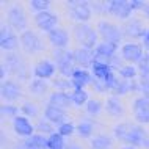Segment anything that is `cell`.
Wrapping results in <instances>:
<instances>
[{
    "mask_svg": "<svg viewBox=\"0 0 149 149\" xmlns=\"http://www.w3.org/2000/svg\"><path fill=\"white\" fill-rule=\"evenodd\" d=\"M115 135L119 140H124L135 146H143L144 140L148 138V134L140 126H130V124H119L115 129Z\"/></svg>",
    "mask_w": 149,
    "mask_h": 149,
    "instance_id": "6da1fadb",
    "label": "cell"
},
{
    "mask_svg": "<svg viewBox=\"0 0 149 149\" xmlns=\"http://www.w3.org/2000/svg\"><path fill=\"white\" fill-rule=\"evenodd\" d=\"M74 35H75V39H77L85 49H93V47L96 49L97 35H96V31L93 30L88 24H79V25H75Z\"/></svg>",
    "mask_w": 149,
    "mask_h": 149,
    "instance_id": "7a4b0ae2",
    "label": "cell"
},
{
    "mask_svg": "<svg viewBox=\"0 0 149 149\" xmlns=\"http://www.w3.org/2000/svg\"><path fill=\"white\" fill-rule=\"evenodd\" d=\"M69 5L72 6L69 14L74 21L86 22L91 17V8L86 2H69Z\"/></svg>",
    "mask_w": 149,
    "mask_h": 149,
    "instance_id": "3957f363",
    "label": "cell"
},
{
    "mask_svg": "<svg viewBox=\"0 0 149 149\" xmlns=\"http://www.w3.org/2000/svg\"><path fill=\"white\" fill-rule=\"evenodd\" d=\"M97 31L102 35V38L105 39V42L110 44H118L121 39V30L118 27H115L113 24H108V22H100L97 27Z\"/></svg>",
    "mask_w": 149,
    "mask_h": 149,
    "instance_id": "277c9868",
    "label": "cell"
},
{
    "mask_svg": "<svg viewBox=\"0 0 149 149\" xmlns=\"http://www.w3.org/2000/svg\"><path fill=\"white\" fill-rule=\"evenodd\" d=\"M104 6L107 8V13L115 14L119 19H127L134 11L130 2H110V3H105Z\"/></svg>",
    "mask_w": 149,
    "mask_h": 149,
    "instance_id": "5b68a950",
    "label": "cell"
},
{
    "mask_svg": "<svg viewBox=\"0 0 149 149\" xmlns=\"http://www.w3.org/2000/svg\"><path fill=\"white\" fill-rule=\"evenodd\" d=\"M21 42H22L24 49L29 52V54H35V52L44 49L42 41L33 33V31H24L22 38H21Z\"/></svg>",
    "mask_w": 149,
    "mask_h": 149,
    "instance_id": "8992f818",
    "label": "cell"
},
{
    "mask_svg": "<svg viewBox=\"0 0 149 149\" xmlns=\"http://www.w3.org/2000/svg\"><path fill=\"white\" fill-rule=\"evenodd\" d=\"M0 44H2V49L6 52H11L14 49H17L19 46V39L13 31L10 30V27H3L2 29V36H0Z\"/></svg>",
    "mask_w": 149,
    "mask_h": 149,
    "instance_id": "52a82bcc",
    "label": "cell"
},
{
    "mask_svg": "<svg viewBox=\"0 0 149 149\" xmlns=\"http://www.w3.org/2000/svg\"><path fill=\"white\" fill-rule=\"evenodd\" d=\"M57 17H55L52 13L46 11V13H41V14H36V25L39 27L41 30L44 31H54L55 27H57Z\"/></svg>",
    "mask_w": 149,
    "mask_h": 149,
    "instance_id": "ba28073f",
    "label": "cell"
},
{
    "mask_svg": "<svg viewBox=\"0 0 149 149\" xmlns=\"http://www.w3.org/2000/svg\"><path fill=\"white\" fill-rule=\"evenodd\" d=\"M8 22L10 25H13L16 30H24L27 25V19L24 16L22 10L19 6H13L10 11H8Z\"/></svg>",
    "mask_w": 149,
    "mask_h": 149,
    "instance_id": "9c48e42d",
    "label": "cell"
},
{
    "mask_svg": "<svg viewBox=\"0 0 149 149\" xmlns=\"http://www.w3.org/2000/svg\"><path fill=\"white\" fill-rule=\"evenodd\" d=\"M72 55H74V61L79 63L80 66H90V64H94V61H96L94 52L91 49H85V47L74 50Z\"/></svg>",
    "mask_w": 149,
    "mask_h": 149,
    "instance_id": "30bf717a",
    "label": "cell"
},
{
    "mask_svg": "<svg viewBox=\"0 0 149 149\" xmlns=\"http://www.w3.org/2000/svg\"><path fill=\"white\" fill-rule=\"evenodd\" d=\"M49 41L54 44L57 49H64L69 42V35H68L66 30H61V29H55L54 31L49 33Z\"/></svg>",
    "mask_w": 149,
    "mask_h": 149,
    "instance_id": "8fae6325",
    "label": "cell"
},
{
    "mask_svg": "<svg viewBox=\"0 0 149 149\" xmlns=\"http://www.w3.org/2000/svg\"><path fill=\"white\" fill-rule=\"evenodd\" d=\"M71 82L74 85V90H83V86L91 82V75L83 69H75L71 77Z\"/></svg>",
    "mask_w": 149,
    "mask_h": 149,
    "instance_id": "7c38bea8",
    "label": "cell"
},
{
    "mask_svg": "<svg viewBox=\"0 0 149 149\" xmlns=\"http://www.w3.org/2000/svg\"><path fill=\"white\" fill-rule=\"evenodd\" d=\"M55 71V66L52 64L50 61H47V60H42V61H39L38 64H36L35 68V75L39 79H49L52 77V74H54Z\"/></svg>",
    "mask_w": 149,
    "mask_h": 149,
    "instance_id": "4fadbf2b",
    "label": "cell"
},
{
    "mask_svg": "<svg viewBox=\"0 0 149 149\" xmlns=\"http://www.w3.org/2000/svg\"><path fill=\"white\" fill-rule=\"evenodd\" d=\"M21 96V88H19L17 83L13 82H6L3 83L2 86V97L5 100H14Z\"/></svg>",
    "mask_w": 149,
    "mask_h": 149,
    "instance_id": "5bb4252c",
    "label": "cell"
},
{
    "mask_svg": "<svg viewBox=\"0 0 149 149\" xmlns=\"http://www.w3.org/2000/svg\"><path fill=\"white\" fill-rule=\"evenodd\" d=\"M71 104H72V96L71 94H66V93H63V91L50 94V105H55L58 108H64V107H69Z\"/></svg>",
    "mask_w": 149,
    "mask_h": 149,
    "instance_id": "9a60e30c",
    "label": "cell"
},
{
    "mask_svg": "<svg viewBox=\"0 0 149 149\" xmlns=\"http://www.w3.org/2000/svg\"><path fill=\"white\" fill-rule=\"evenodd\" d=\"M143 57L141 49L135 44H127V46L123 47V58L127 60V61H140Z\"/></svg>",
    "mask_w": 149,
    "mask_h": 149,
    "instance_id": "2e32d148",
    "label": "cell"
},
{
    "mask_svg": "<svg viewBox=\"0 0 149 149\" xmlns=\"http://www.w3.org/2000/svg\"><path fill=\"white\" fill-rule=\"evenodd\" d=\"M46 118L47 121L50 123H55V124H63V119H64V111L63 108H58L55 105H49L46 108Z\"/></svg>",
    "mask_w": 149,
    "mask_h": 149,
    "instance_id": "e0dca14e",
    "label": "cell"
},
{
    "mask_svg": "<svg viewBox=\"0 0 149 149\" xmlns=\"http://www.w3.org/2000/svg\"><path fill=\"white\" fill-rule=\"evenodd\" d=\"M14 130L17 132L19 135H22V136H31L33 127H31V124L25 118L19 116V118L14 119Z\"/></svg>",
    "mask_w": 149,
    "mask_h": 149,
    "instance_id": "ac0fdd59",
    "label": "cell"
},
{
    "mask_svg": "<svg viewBox=\"0 0 149 149\" xmlns=\"http://www.w3.org/2000/svg\"><path fill=\"white\" fill-rule=\"evenodd\" d=\"M5 66H8V71L14 72V74H21V71L24 69V64L21 61V58L16 57V55H10V57L5 60Z\"/></svg>",
    "mask_w": 149,
    "mask_h": 149,
    "instance_id": "d6986e66",
    "label": "cell"
},
{
    "mask_svg": "<svg viewBox=\"0 0 149 149\" xmlns=\"http://www.w3.org/2000/svg\"><path fill=\"white\" fill-rule=\"evenodd\" d=\"M107 110H108V113H110V115L119 116V115H123L124 108H123V105H121V102H119L118 99L111 97V99L107 100Z\"/></svg>",
    "mask_w": 149,
    "mask_h": 149,
    "instance_id": "ffe728a7",
    "label": "cell"
},
{
    "mask_svg": "<svg viewBox=\"0 0 149 149\" xmlns=\"http://www.w3.org/2000/svg\"><path fill=\"white\" fill-rule=\"evenodd\" d=\"M91 146L93 149H108L111 146V140L107 135H99L91 141Z\"/></svg>",
    "mask_w": 149,
    "mask_h": 149,
    "instance_id": "44dd1931",
    "label": "cell"
},
{
    "mask_svg": "<svg viewBox=\"0 0 149 149\" xmlns=\"http://www.w3.org/2000/svg\"><path fill=\"white\" fill-rule=\"evenodd\" d=\"M47 148H49V149H64L63 135L52 134L49 138H47Z\"/></svg>",
    "mask_w": 149,
    "mask_h": 149,
    "instance_id": "7402d4cb",
    "label": "cell"
},
{
    "mask_svg": "<svg viewBox=\"0 0 149 149\" xmlns=\"http://www.w3.org/2000/svg\"><path fill=\"white\" fill-rule=\"evenodd\" d=\"M126 31H127L129 36H143V35H146V33H144V30H143V27L140 25V22H130V24H127Z\"/></svg>",
    "mask_w": 149,
    "mask_h": 149,
    "instance_id": "603a6c76",
    "label": "cell"
},
{
    "mask_svg": "<svg viewBox=\"0 0 149 149\" xmlns=\"http://www.w3.org/2000/svg\"><path fill=\"white\" fill-rule=\"evenodd\" d=\"M27 143L31 144V146H36L39 149H46L47 148V138H44L41 135H31L29 140H27Z\"/></svg>",
    "mask_w": 149,
    "mask_h": 149,
    "instance_id": "cb8c5ba5",
    "label": "cell"
},
{
    "mask_svg": "<svg viewBox=\"0 0 149 149\" xmlns=\"http://www.w3.org/2000/svg\"><path fill=\"white\" fill-rule=\"evenodd\" d=\"M72 102L77 104V105H82V104L88 102V94L85 90H74V93H72Z\"/></svg>",
    "mask_w": 149,
    "mask_h": 149,
    "instance_id": "d4e9b609",
    "label": "cell"
},
{
    "mask_svg": "<svg viewBox=\"0 0 149 149\" xmlns=\"http://www.w3.org/2000/svg\"><path fill=\"white\" fill-rule=\"evenodd\" d=\"M46 90H47V85L44 80H35L30 85V91L33 94H42V93H46Z\"/></svg>",
    "mask_w": 149,
    "mask_h": 149,
    "instance_id": "484cf974",
    "label": "cell"
},
{
    "mask_svg": "<svg viewBox=\"0 0 149 149\" xmlns=\"http://www.w3.org/2000/svg\"><path fill=\"white\" fill-rule=\"evenodd\" d=\"M138 68H140L143 79H148L149 77V55H143L141 60L138 61Z\"/></svg>",
    "mask_w": 149,
    "mask_h": 149,
    "instance_id": "4316f807",
    "label": "cell"
},
{
    "mask_svg": "<svg viewBox=\"0 0 149 149\" xmlns=\"http://www.w3.org/2000/svg\"><path fill=\"white\" fill-rule=\"evenodd\" d=\"M77 132L80 134V136H90L91 135V132H93V123L91 121H83L82 124L77 127Z\"/></svg>",
    "mask_w": 149,
    "mask_h": 149,
    "instance_id": "83f0119b",
    "label": "cell"
},
{
    "mask_svg": "<svg viewBox=\"0 0 149 149\" xmlns=\"http://www.w3.org/2000/svg\"><path fill=\"white\" fill-rule=\"evenodd\" d=\"M100 110H102V104L99 102V100H88L86 102V111L90 115H99Z\"/></svg>",
    "mask_w": 149,
    "mask_h": 149,
    "instance_id": "f1b7e54d",
    "label": "cell"
},
{
    "mask_svg": "<svg viewBox=\"0 0 149 149\" xmlns=\"http://www.w3.org/2000/svg\"><path fill=\"white\" fill-rule=\"evenodd\" d=\"M30 6L33 8V13L36 11L38 14L46 13L47 8H49V2H41V0H35V2H30Z\"/></svg>",
    "mask_w": 149,
    "mask_h": 149,
    "instance_id": "f546056e",
    "label": "cell"
},
{
    "mask_svg": "<svg viewBox=\"0 0 149 149\" xmlns=\"http://www.w3.org/2000/svg\"><path fill=\"white\" fill-rule=\"evenodd\" d=\"M119 75L123 79H132L136 75V69L134 66H124V68H119Z\"/></svg>",
    "mask_w": 149,
    "mask_h": 149,
    "instance_id": "4dcf8cb0",
    "label": "cell"
},
{
    "mask_svg": "<svg viewBox=\"0 0 149 149\" xmlns=\"http://www.w3.org/2000/svg\"><path fill=\"white\" fill-rule=\"evenodd\" d=\"M72 132H74V126H72L71 123H63V124H60V127H58V134H60V135L68 136V135H71Z\"/></svg>",
    "mask_w": 149,
    "mask_h": 149,
    "instance_id": "1f68e13d",
    "label": "cell"
},
{
    "mask_svg": "<svg viewBox=\"0 0 149 149\" xmlns=\"http://www.w3.org/2000/svg\"><path fill=\"white\" fill-rule=\"evenodd\" d=\"M55 88H58V90H68V88H74L71 80H66V79H60V80H55L54 83Z\"/></svg>",
    "mask_w": 149,
    "mask_h": 149,
    "instance_id": "d6a6232c",
    "label": "cell"
},
{
    "mask_svg": "<svg viewBox=\"0 0 149 149\" xmlns=\"http://www.w3.org/2000/svg\"><path fill=\"white\" fill-rule=\"evenodd\" d=\"M50 121H39L38 123V126H36V130H39V132H42V134H50L52 132V126H50Z\"/></svg>",
    "mask_w": 149,
    "mask_h": 149,
    "instance_id": "836d02e7",
    "label": "cell"
},
{
    "mask_svg": "<svg viewBox=\"0 0 149 149\" xmlns=\"http://www.w3.org/2000/svg\"><path fill=\"white\" fill-rule=\"evenodd\" d=\"M22 111H25L29 116H36L38 115V107H36L35 104H24Z\"/></svg>",
    "mask_w": 149,
    "mask_h": 149,
    "instance_id": "e575fe53",
    "label": "cell"
},
{
    "mask_svg": "<svg viewBox=\"0 0 149 149\" xmlns=\"http://www.w3.org/2000/svg\"><path fill=\"white\" fill-rule=\"evenodd\" d=\"M127 91H130V83H127V82H119V85L113 90L115 94H124Z\"/></svg>",
    "mask_w": 149,
    "mask_h": 149,
    "instance_id": "d590c367",
    "label": "cell"
},
{
    "mask_svg": "<svg viewBox=\"0 0 149 149\" xmlns=\"http://www.w3.org/2000/svg\"><path fill=\"white\" fill-rule=\"evenodd\" d=\"M2 113L5 116H13V115L17 113V108L13 107V105H3L2 107Z\"/></svg>",
    "mask_w": 149,
    "mask_h": 149,
    "instance_id": "8d00e7d4",
    "label": "cell"
},
{
    "mask_svg": "<svg viewBox=\"0 0 149 149\" xmlns=\"http://www.w3.org/2000/svg\"><path fill=\"white\" fill-rule=\"evenodd\" d=\"M66 149H82L79 146V144H75V143H72V144H69V146H66Z\"/></svg>",
    "mask_w": 149,
    "mask_h": 149,
    "instance_id": "74e56055",
    "label": "cell"
},
{
    "mask_svg": "<svg viewBox=\"0 0 149 149\" xmlns=\"http://www.w3.org/2000/svg\"><path fill=\"white\" fill-rule=\"evenodd\" d=\"M143 13L149 17V5H144V6H143Z\"/></svg>",
    "mask_w": 149,
    "mask_h": 149,
    "instance_id": "f35d334b",
    "label": "cell"
},
{
    "mask_svg": "<svg viewBox=\"0 0 149 149\" xmlns=\"http://www.w3.org/2000/svg\"><path fill=\"white\" fill-rule=\"evenodd\" d=\"M144 41H146V44L149 46V31H146V35H144Z\"/></svg>",
    "mask_w": 149,
    "mask_h": 149,
    "instance_id": "ab89813d",
    "label": "cell"
},
{
    "mask_svg": "<svg viewBox=\"0 0 149 149\" xmlns=\"http://www.w3.org/2000/svg\"><path fill=\"white\" fill-rule=\"evenodd\" d=\"M144 82H146V85H148L146 88H148V90H149V77H148V79H144Z\"/></svg>",
    "mask_w": 149,
    "mask_h": 149,
    "instance_id": "60d3db41",
    "label": "cell"
},
{
    "mask_svg": "<svg viewBox=\"0 0 149 149\" xmlns=\"http://www.w3.org/2000/svg\"><path fill=\"white\" fill-rule=\"evenodd\" d=\"M124 149H132V148H124Z\"/></svg>",
    "mask_w": 149,
    "mask_h": 149,
    "instance_id": "b9f144b4",
    "label": "cell"
}]
</instances>
